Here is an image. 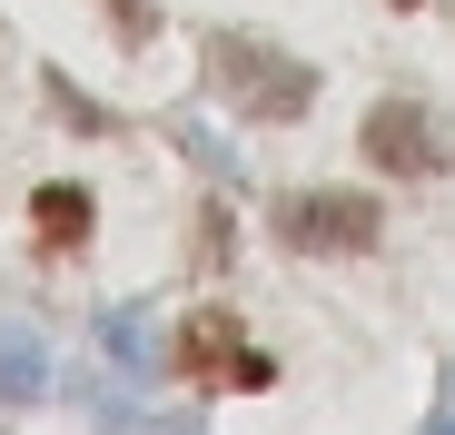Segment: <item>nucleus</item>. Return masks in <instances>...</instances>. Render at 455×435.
Segmentation results:
<instances>
[{"instance_id": "f257e3e1", "label": "nucleus", "mask_w": 455, "mask_h": 435, "mask_svg": "<svg viewBox=\"0 0 455 435\" xmlns=\"http://www.w3.org/2000/svg\"><path fill=\"white\" fill-rule=\"evenodd\" d=\"M208 90L238 109V129H287L317 109V69L277 50V40H248V30H218L208 40Z\"/></svg>"}, {"instance_id": "f03ea898", "label": "nucleus", "mask_w": 455, "mask_h": 435, "mask_svg": "<svg viewBox=\"0 0 455 435\" xmlns=\"http://www.w3.org/2000/svg\"><path fill=\"white\" fill-rule=\"evenodd\" d=\"M267 228L297 257H366L376 238H387V208H376L366 188H287L267 208Z\"/></svg>"}, {"instance_id": "7ed1b4c3", "label": "nucleus", "mask_w": 455, "mask_h": 435, "mask_svg": "<svg viewBox=\"0 0 455 435\" xmlns=\"http://www.w3.org/2000/svg\"><path fill=\"white\" fill-rule=\"evenodd\" d=\"M169 367H179L188 386H238V396H267V386H277L267 356H258V346H238V317H228V307H188V317H179Z\"/></svg>"}, {"instance_id": "20e7f679", "label": "nucleus", "mask_w": 455, "mask_h": 435, "mask_svg": "<svg viewBox=\"0 0 455 435\" xmlns=\"http://www.w3.org/2000/svg\"><path fill=\"white\" fill-rule=\"evenodd\" d=\"M366 159L387 169V178H435L455 149L435 138V119H426L416 99H376V109H366Z\"/></svg>"}, {"instance_id": "39448f33", "label": "nucleus", "mask_w": 455, "mask_h": 435, "mask_svg": "<svg viewBox=\"0 0 455 435\" xmlns=\"http://www.w3.org/2000/svg\"><path fill=\"white\" fill-rule=\"evenodd\" d=\"M90 228H100V198H90L80 178H50V188L30 198V238H40V257H69V248H90Z\"/></svg>"}, {"instance_id": "423d86ee", "label": "nucleus", "mask_w": 455, "mask_h": 435, "mask_svg": "<svg viewBox=\"0 0 455 435\" xmlns=\"http://www.w3.org/2000/svg\"><path fill=\"white\" fill-rule=\"evenodd\" d=\"M50 396V346L30 327H0V406H40Z\"/></svg>"}, {"instance_id": "0eeeda50", "label": "nucleus", "mask_w": 455, "mask_h": 435, "mask_svg": "<svg viewBox=\"0 0 455 435\" xmlns=\"http://www.w3.org/2000/svg\"><path fill=\"white\" fill-rule=\"evenodd\" d=\"M40 90H50V109H60L69 129H80V138H109V109H100V99H90L80 80H69V69H50V80H40Z\"/></svg>"}, {"instance_id": "6e6552de", "label": "nucleus", "mask_w": 455, "mask_h": 435, "mask_svg": "<svg viewBox=\"0 0 455 435\" xmlns=\"http://www.w3.org/2000/svg\"><path fill=\"white\" fill-rule=\"evenodd\" d=\"M100 336H109V356H119V367H129V376H148V327H139L129 307H119V317L100 327Z\"/></svg>"}, {"instance_id": "1a4fd4ad", "label": "nucleus", "mask_w": 455, "mask_h": 435, "mask_svg": "<svg viewBox=\"0 0 455 435\" xmlns=\"http://www.w3.org/2000/svg\"><path fill=\"white\" fill-rule=\"evenodd\" d=\"M109 30L139 50V40H159V0H109Z\"/></svg>"}, {"instance_id": "9d476101", "label": "nucleus", "mask_w": 455, "mask_h": 435, "mask_svg": "<svg viewBox=\"0 0 455 435\" xmlns=\"http://www.w3.org/2000/svg\"><path fill=\"white\" fill-rule=\"evenodd\" d=\"M426 435H455V376H445V396H435V415H426Z\"/></svg>"}, {"instance_id": "9b49d317", "label": "nucleus", "mask_w": 455, "mask_h": 435, "mask_svg": "<svg viewBox=\"0 0 455 435\" xmlns=\"http://www.w3.org/2000/svg\"><path fill=\"white\" fill-rule=\"evenodd\" d=\"M396 11H416V0H396Z\"/></svg>"}]
</instances>
